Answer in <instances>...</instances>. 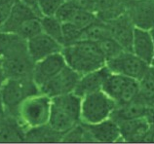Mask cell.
Returning a JSON list of instances; mask_svg holds the SVG:
<instances>
[{
  "label": "cell",
  "mask_w": 154,
  "mask_h": 144,
  "mask_svg": "<svg viewBox=\"0 0 154 144\" xmlns=\"http://www.w3.org/2000/svg\"><path fill=\"white\" fill-rule=\"evenodd\" d=\"M62 54L66 65L81 75L106 65V61L97 42L79 40L74 44L64 46Z\"/></svg>",
  "instance_id": "6da1fadb"
},
{
  "label": "cell",
  "mask_w": 154,
  "mask_h": 144,
  "mask_svg": "<svg viewBox=\"0 0 154 144\" xmlns=\"http://www.w3.org/2000/svg\"><path fill=\"white\" fill-rule=\"evenodd\" d=\"M82 98L69 93L52 98L48 125L60 134H66L81 122Z\"/></svg>",
  "instance_id": "7a4b0ae2"
},
{
  "label": "cell",
  "mask_w": 154,
  "mask_h": 144,
  "mask_svg": "<svg viewBox=\"0 0 154 144\" xmlns=\"http://www.w3.org/2000/svg\"><path fill=\"white\" fill-rule=\"evenodd\" d=\"M52 98L44 94H37L25 99L20 105L16 118L26 131L32 128L46 125L49 121Z\"/></svg>",
  "instance_id": "3957f363"
},
{
  "label": "cell",
  "mask_w": 154,
  "mask_h": 144,
  "mask_svg": "<svg viewBox=\"0 0 154 144\" xmlns=\"http://www.w3.org/2000/svg\"><path fill=\"white\" fill-rule=\"evenodd\" d=\"M40 94L39 87L36 85L32 77L29 78H7L4 83L0 97L7 114L17 116V112L22 102L31 95Z\"/></svg>",
  "instance_id": "277c9868"
},
{
  "label": "cell",
  "mask_w": 154,
  "mask_h": 144,
  "mask_svg": "<svg viewBox=\"0 0 154 144\" xmlns=\"http://www.w3.org/2000/svg\"><path fill=\"white\" fill-rule=\"evenodd\" d=\"M117 103L103 90L84 95L81 100V122L98 124L111 117Z\"/></svg>",
  "instance_id": "5b68a950"
},
{
  "label": "cell",
  "mask_w": 154,
  "mask_h": 144,
  "mask_svg": "<svg viewBox=\"0 0 154 144\" xmlns=\"http://www.w3.org/2000/svg\"><path fill=\"white\" fill-rule=\"evenodd\" d=\"M102 90L114 99L117 105H122L137 98L140 94V81L110 71L104 80Z\"/></svg>",
  "instance_id": "8992f818"
},
{
  "label": "cell",
  "mask_w": 154,
  "mask_h": 144,
  "mask_svg": "<svg viewBox=\"0 0 154 144\" xmlns=\"http://www.w3.org/2000/svg\"><path fill=\"white\" fill-rule=\"evenodd\" d=\"M107 68L113 73L122 74L127 77L140 81L147 74L150 65L131 51H124L122 54L106 62Z\"/></svg>",
  "instance_id": "52a82bcc"
},
{
  "label": "cell",
  "mask_w": 154,
  "mask_h": 144,
  "mask_svg": "<svg viewBox=\"0 0 154 144\" xmlns=\"http://www.w3.org/2000/svg\"><path fill=\"white\" fill-rule=\"evenodd\" d=\"M123 141H153L154 119L148 116L118 122Z\"/></svg>",
  "instance_id": "ba28073f"
},
{
  "label": "cell",
  "mask_w": 154,
  "mask_h": 144,
  "mask_svg": "<svg viewBox=\"0 0 154 144\" xmlns=\"http://www.w3.org/2000/svg\"><path fill=\"white\" fill-rule=\"evenodd\" d=\"M80 77L81 74L66 65L60 73L39 88L40 93L48 95L51 98L58 95L73 93Z\"/></svg>",
  "instance_id": "9c48e42d"
},
{
  "label": "cell",
  "mask_w": 154,
  "mask_h": 144,
  "mask_svg": "<svg viewBox=\"0 0 154 144\" xmlns=\"http://www.w3.org/2000/svg\"><path fill=\"white\" fill-rule=\"evenodd\" d=\"M66 66V59L60 53H56L49 57L35 62L33 72H32V79L39 88L43 84L60 73L64 67Z\"/></svg>",
  "instance_id": "30bf717a"
},
{
  "label": "cell",
  "mask_w": 154,
  "mask_h": 144,
  "mask_svg": "<svg viewBox=\"0 0 154 144\" xmlns=\"http://www.w3.org/2000/svg\"><path fill=\"white\" fill-rule=\"evenodd\" d=\"M127 13L136 27L154 28V0H127Z\"/></svg>",
  "instance_id": "8fae6325"
},
{
  "label": "cell",
  "mask_w": 154,
  "mask_h": 144,
  "mask_svg": "<svg viewBox=\"0 0 154 144\" xmlns=\"http://www.w3.org/2000/svg\"><path fill=\"white\" fill-rule=\"evenodd\" d=\"M0 61L7 78L21 79L32 77L35 62L30 58L28 52L12 56Z\"/></svg>",
  "instance_id": "7c38bea8"
},
{
  "label": "cell",
  "mask_w": 154,
  "mask_h": 144,
  "mask_svg": "<svg viewBox=\"0 0 154 144\" xmlns=\"http://www.w3.org/2000/svg\"><path fill=\"white\" fill-rule=\"evenodd\" d=\"M63 46L46 33H40L27 40V50L34 62L49 57L56 53H60Z\"/></svg>",
  "instance_id": "4fadbf2b"
},
{
  "label": "cell",
  "mask_w": 154,
  "mask_h": 144,
  "mask_svg": "<svg viewBox=\"0 0 154 144\" xmlns=\"http://www.w3.org/2000/svg\"><path fill=\"white\" fill-rule=\"evenodd\" d=\"M108 26L110 27L111 37L126 51L132 52V43L136 26L128 15L127 10L118 18L108 22Z\"/></svg>",
  "instance_id": "5bb4252c"
},
{
  "label": "cell",
  "mask_w": 154,
  "mask_h": 144,
  "mask_svg": "<svg viewBox=\"0 0 154 144\" xmlns=\"http://www.w3.org/2000/svg\"><path fill=\"white\" fill-rule=\"evenodd\" d=\"M84 125L90 134L93 141L107 143L123 140L118 123L111 118L98 124H93V125L84 124Z\"/></svg>",
  "instance_id": "9a60e30c"
},
{
  "label": "cell",
  "mask_w": 154,
  "mask_h": 144,
  "mask_svg": "<svg viewBox=\"0 0 154 144\" xmlns=\"http://www.w3.org/2000/svg\"><path fill=\"white\" fill-rule=\"evenodd\" d=\"M145 116L153 118L151 110L146 101L141 98L140 95H137V98L131 102L122 105H117L110 118L118 123L123 120L145 117Z\"/></svg>",
  "instance_id": "2e32d148"
},
{
  "label": "cell",
  "mask_w": 154,
  "mask_h": 144,
  "mask_svg": "<svg viewBox=\"0 0 154 144\" xmlns=\"http://www.w3.org/2000/svg\"><path fill=\"white\" fill-rule=\"evenodd\" d=\"M109 72H110V70L105 65L100 69L81 75L79 82L77 84L73 93L79 95V97L83 98L84 95L88 94L102 90L103 82L105 78H106V76L109 74Z\"/></svg>",
  "instance_id": "e0dca14e"
},
{
  "label": "cell",
  "mask_w": 154,
  "mask_h": 144,
  "mask_svg": "<svg viewBox=\"0 0 154 144\" xmlns=\"http://www.w3.org/2000/svg\"><path fill=\"white\" fill-rule=\"evenodd\" d=\"M132 52L137 57L151 65L154 59V44L149 30L136 27L133 37Z\"/></svg>",
  "instance_id": "ac0fdd59"
},
{
  "label": "cell",
  "mask_w": 154,
  "mask_h": 144,
  "mask_svg": "<svg viewBox=\"0 0 154 144\" xmlns=\"http://www.w3.org/2000/svg\"><path fill=\"white\" fill-rule=\"evenodd\" d=\"M35 17H38V16L35 14L33 10L30 9L26 4H23L21 0H16L9 17L0 26V30L6 31V32L17 33L23 22Z\"/></svg>",
  "instance_id": "d6986e66"
},
{
  "label": "cell",
  "mask_w": 154,
  "mask_h": 144,
  "mask_svg": "<svg viewBox=\"0 0 154 144\" xmlns=\"http://www.w3.org/2000/svg\"><path fill=\"white\" fill-rule=\"evenodd\" d=\"M28 52L27 40L18 33L0 30V59Z\"/></svg>",
  "instance_id": "ffe728a7"
},
{
  "label": "cell",
  "mask_w": 154,
  "mask_h": 144,
  "mask_svg": "<svg viewBox=\"0 0 154 144\" xmlns=\"http://www.w3.org/2000/svg\"><path fill=\"white\" fill-rule=\"evenodd\" d=\"M26 130L19 120L9 114L0 120V142L25 141Z\"/></svg>",
  "instance_id": "44dd1931"
},
{
  "label": "cell",
  "mask_w": 154,
  "mask_h": 144,
  "mask_svg": "<svg viewBox=\"0 0 154 144\" xmlns=\"http://www.w3.org/2000/svg\"><path fill=\"white\" fill-rule=\"evenodd\" d=\"M95 13L100 20L110 22L127 10V0H94Z\"/></svg>",
  "instance_id": "7402d4cb"
},
{
  "label": "cell",
  "mask_w": 154,
  "mask_h": 144,
  "mask_svg": "<svg viewBox=\"0 0 154 144\" xmlns=\"http://www.w3.org/2000/svg\"><path fill=\"white\" fill-rule=\"evenodd\" d=\"M63 134L52 130L50 126L46 125L32 128L26 131L25 141H44V142H62Z\"/></svg>",
  "instance_id": "603a6c76"
},
{
  "label": "cell",
  "mask_w": 154,
  "mask_h": 144,
  "mask_svg": "<svg viewBox=\"0 0 154 144\" xmlns=\"http://www.w3.org/2000/svg\"><path fill=\"white\" fill-rule=\"evenodd\" d=\"M109 37H111V32L108 22L98 18L91 26L83 30L81 40H88V41L99 43Z\"/></svg>",
  "instance_id": "cb8c5ba5"
},
{
  "label": "cell",
  "mask_w": 154,
  "mask_h": 144,
  "mask_svg": "<svg viewBox=\"0 0 154 144\" xmlns=\"http://www.w3.org/2000/svg\"><path fill=\"white\" fill-rule=\"evenodd\" d=\"M43 32L51 36L63 46V22L56 16H43L40 18Z\"/></svg>",
  "instance_id": "d4e9b609"
},
{
  "label": "cell",
  "mask_w": 154,
  "mask_h": 144,
  "mask_svg": "<svg viewBox=\"0 0 154 144\" xmlns=\"http://www.w3.org/2000/svg\"><path fill=\"white\" fill-rule=\"evenodd\" d=\"M43 32L42 25L40 18L35 17L27 20L25 22L22 23L18 30V34L26 40H29L30 38L38 35Z\"/></svg>",
  "instance_id": "484cf974"
},
{
  "label": "cell",
  "mask_w": 154,
  "mask_h": 144,
  "mask_svg": "<svg viewBox=\"0 0 154 144\" xmlns=\"http://www.w3.org/2000/svg\"><path fill=\"white\" fill-rule=\"evenodd\" d=\"M99 46L100 48V51L103 55L106 62L110 59L116 58L117 56L122 54L124 51H126L120 44L112 37H109L99 42Z\"/></svg>",
  "instance_id": "4316f807"
},
{
  "label": "cell",
  "mask_w": 154,
  "mask_h": 144,
  "mask_svg": "<svg viewBox=\"0 0 154 144\" xmlns=\"http://www.w3.org/2000/svg\"><path fill=\"white\" fill-rule=\"evenodd\" d=\"M80 8L81 7L75 0H64L62 5L59 7L58 11L56 12L55 16L62 22H68L71 21Z\"/></svg>",
  "instance_id": "83f0119b"
},
{
  "label": "cell",
  "mask_w": 154,
  "mask_h": 144,
  "mask_svg": "<svg viewBox=\"0 0 154 144\" xmlns=\"http://www.w3.org/2000/svg\"><path fill=\"white\" fill-rule=\"evenodd\" d=\"M83 29L75 26L70 22H63V47L74 44L81 40Z\"/></svg>",
  "instance_id": "f1b7e54d"
},
{
  "label": "cell",
  "mask_w": 154,
  "mask_h": 144,
  "mask_svg": "<svg viewBox=\"0 0 154 144\" xmlns=\"http://www.w3.org/2000/svg\"><path fill=\"white\" fill-rule=\"evenodd\" d=\"M97 19H98V17H97L95 12L80 8V9L76 12V14L74 15V17L72 18L70 22L74 23L75 26H77L78 27H80L81 29L84 30L86 27L91 26Z\"/></svg>",
  "instance_id": "f546056e"
},
{
  "label": "cell",
  "mask_w": 154,
  "mask_h": 144,
  "mask_svg": "<svg viewBox=\"0 0 154 144\" xmlns=\"http://www.w3.org/2000/svg\"><path fill=\"white\" fill-rule=\"evenodd\" d=\"M64 0H39V9L43 16H55Z\"/></svg>",
  "instance_id": "4dcf8cb0"
},
{
  "label": "cell",
  "mask_w": 154,
  "mask_h": 144,
  "mask_svg": "<svg viewBox=\"0 0 154 144\" xmlns=\"http://www.w3.org/2000/svg\"><path fill=\"white\" fill-rule=\"evenodd\" d=\"M15 2L16 0H10V1H7L0 5V26L3 25V22L9 17Z\"/></svg>",
  "instance_id": "1f68e13d"
},
{
  "label": "cell",
  "mask_w": 154,
  "mask_h": 144,
  "mask_svg": "<svg viewBox=\"0 0 154 144\" xmlns=\"http://www.w3.org/2000/svg\"><path fill=\"white\" fill-rule=\"evenodd\" d=\"M21 1L23 4H26V6L29 7L30 9L33 10L38 17H40V18L42 17V14L39 9V0H21Z\"/></svg>",
  "instance_id": "d6a6232c"
},
{
  "label": "cell",
  "mask_w": 154,
  "mask_h": 144,
  "mask_svg": "<svg viewBox=\"0 0 154 144\" xmlns=\"http://www.w3.org/2000/svg\"><path fill=\"white\" fill-rule=\"evenodd\" d=\"M77 4L83 9L95 12V1L94 0H75Z\"/></svg>",
  "instance_id": "836d02e7"
},
{
  "label": "cell",
  "mask_w": 154,
  "mask_h": 144,
  "mask_svg": "<svg viewBox=\"0 0 154 144\" xmlns=\"http://www.w3.org/2000/svg\"><path fill=\"white\" fill-rule=\"evenodd\" d=\"M7 80V77L5 75V72H4L3 68H2V65H1V61H0V91H1L2 87L4 85V83Z\"/></svg>",
  "instance_id": "e575fe53"
},
{
  "label": "cell",
  "mask_w": 154,
  "mask_h": 144,
  "mask_svg": "<svg viewBox=\"0 0 154 144\" xmlns=\"http://www.w3.org/2000/svg\"><path fill=\"white\" fill-rule=\"evenodd\" d=\"M6 114H7V112H6V109H5V106H4L3 102H2V99H1V97H0V120L5 117Z\"/></svg>",
  "instance_id": "d590c367"
},
{
  "label": "cell",
  "mask_w": 154,
  "mask_h": 144,
  "mask_svg": "<svg viewBox=\"0 0 154 144\" xmlns=\"http://www.w3.org/2000/svg\"><path fill=\"white\" fill-rule=\"evenodd\" d=\"M149 73H150L153 76V78H154V63H153V64H151L150 67H149Z\"/></svg>",
  "instance_id": "8d00e7d4"
},
{
  "label": "cell",
  "mask_w": 154,
  "mask_h": 144,
  "mask_svg": "<svg viewBox=\"0 0 154 144\" xmlns=\"http://www.w3.org/2000/svg\"><path fill=\"white\" fill-rule=\"evenodd\" d=\"M149 32H150V34H151V37H152V41H153V44H154V28H152V29H150V30H149Z\"/></svg>",
  "instance_id": "74e56055"
},
{
  "label": "cell",
  "mask_w": 154,
  "mask_h": 144,
  "mask_svg": "<svg viewBox=\"0 0 154 144\" xmlns=\"http://www.w3.org/2000/svg\"><path fill=\"white\" fill-rule=\"evenodd\" d=\"M7 1H10V0H0V5H1V4H3V3L7 2Z\"/></svg>",
  "instance_id": "f35d334b"
},
{
  "label": "cell",
  "mask_w": 154,
  "mask_h": 144,
  "mask_svg": "<svg viewBox=\"0 0 154 144\" xmlns=\"http://www.w3.org/2000/svg\"><path fill=\"white\" fill-rule=\"evenodd\" d=\"M153 63H154V59H153V62H152V63H151V64H153Z\"/></svg>",
  "instance_id": "ab89813d"
}]
</instances>
